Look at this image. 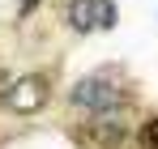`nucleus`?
<instances>
[{"mask_svg":"<svg viewBox=\"0 0 158 149\" xmlns=\"http://www.w3.org/2000/svg\"><path fill=\"white\" fill-rule=\"evenodd\" d=\"M73 102H77L81 111L107 115V111H120V107H124V94H120V85L107 81V77H85V81L73 85Z\"/></svg>","mask_w":158,"mask_h":149,"instance_id":"nucleus-1","label":"nucleus"},{"mask_svg":"<svg viewBox=\"0 0 158 149\" xmlns=\"http://www.w3.org/2000/svg\"><path fill=\"white\" fill-rule=\"evenodd\" d=\"M43 102H47V77H39V73L17 77V81L4 90V107H9L13 115H34Z\"/></svg>","mask_w":158,"mask_h":149,"instance_id":"nucleus-2","label":"nucleus"},{"mask_svg":"<svg viewBox=\"0 0 158 149\" xmlns=\"http://www.w3.org/2000/svg\"><path fill=\"white\" fill-rule=\"evenodd\" d=\"M69 26L73 30H111L115 26V4L111 0H73L69 4Z\"/></svg>","mask_w":158,"mask_h":149,"instance_id":"nucleus-3","label":"nucleus"},{"mask_svg":"<svg viewBox=\"0 0 158 149\" xmlns=\"http://www.w3.org/2000/svg\"><path fill=\"white\" fill-rule=\"evenodd\" d=\"M90 136H94V141H103V145H120V141H124V124H120L115 115H94Z\"/></svg>","mask_w":158,"mask_h":149,"instance_id":"nucleus-4","label":"nucleus"}]
</instances>
